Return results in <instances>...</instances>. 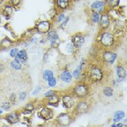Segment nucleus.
I'll return each instance as SVG.
<instances>
[{
  "mask_svg": "<svg viewBox=\"0 0 127 127\" xmlns=\"http://www.w3.org/2000/svg\"><path fill=\"white\" fill-rule=\"evenodd\" d=\"M101 43L103 46H111L114 43V36L110 33H103L101 38Z\"/></svg>",
  "mask_w": 127,
  "mask_h": 127,
  "instance_id": "nucleus-1",
  "label": "nucleus"
},
{
  "mask_svg": "<svg viewBox=\"0 0 127 127\" xmlns=\"http://www.w3.org/2000/svg\"><path fill=\"white\" fill-rule=\"evenodd\" d=\"M102 78V72L100 68L97 67H94L91 70V79L93 81L96 82L101 80Z\"/></svg>",
  "mask_w": 127,
  "mask_h": 127,
  "instance_id": "nucleus-2",
  "label": "nucleus"
},
{
  "mask_svg": "<svg viewBox=\"0 0 127 127\" xmlns=\"http://www.w3.org/2000/svg\"><path fill=\"white\" fill-rule=\"evenodd\" d=\"M74 93L76 95L77 97L79 98H83L85 97L86 95L88 93V91H87V87L84 85H78L75 87L74 89Z\"/></svg>",
  "mask_w": 127,
  "mask_h": 127,
  "instance_id": "nucleus-3",
  "label": "nucleus"
},
{
  "mask_svg": "<svg viewBox=\"0 0 127 127\" xmlns=\"http://www.w3.org/2000/svg\"><path fill=\"white\" fill-rule=\"evenodd\" d=\"M57 121L61 126H68L71 122V117L67 114H61L57 118Z\"/></svg>",
  "mask_w": 127,
  "mask_h": 127,
  "instance_id": "nucleus-4",
  "label": "nucleus"
},
{
  "mask_svg": "<svg viewBox=\"0 0 127 127\" xmlns=\"http://www.w3.org/2000/svg\"><path fill=\"white\" fill-rule=\"evenodd\" d=\"M39 114H40V117L43 119H45V120H49V119H51L53 116V111L49 108H48V107H43Z\"/></svg>",
  "mask_w": 127,
  "mask_h": 127,
  "instance_id": "nucleus-5",
  "label": "nucleus"
},
{
  "mask_svg": "<svg viewBox=\"0 0 127 127\" xmlns=\"http://www.w3.org/2000/svg\"><path fill=\"white\" fill-rule=\"evenodd\" d=\"M37 29L40 33H47V32H49L50 30V23L47 21L41 22L37 26Z\"/></svg>",
  "mask_w": 127,
  "mask_h": 127,
  "instance_id": "nucleus-6",
  "label": "nucleus"
},
{
  "mask_svg": "<svg viewBox=\"0 0 127 127\" xmlns=\"http://www.w3.org/2000/svg\"><path fill=\"white\" fill-rule=\"evenodd\" d=\"M62 101H63V105L67 109L71 108L74 105V100L72 97L70 96V95H65V96H64Z\"/></svg>",
  "mask_w": 127,
  "mask_h": 127,
  "instance_id": "nucleus-7",
  "label": "nucleus"
},
{
  "mask_svg": "<svg viewBox=\"0 0 127 127\" xmlns=\"http://www.w3.org/2000/svg\"><path fill=\"white\" fill-rule=\"evenodd\" d=\"M116 57H117L116 54L110 53V52H106V53H104V54H103V58H104V60L107 63H110V64H113L115 61Z\"/></svg>",
  "mask_w": 127,
  "mask_h": 127,
  "instance_id": "nucleus-8",
  "label": "nucleus"
},
{
  "mask_svg": "<svg viewBox=\"0 0 127 127\" xmlns=\"http://www.w3.org/2000/svg\"><path fill=\"white\" fill-rule=\"evenodd\" d=\"M103 7H104V3L102 2H95L92 5H91V8L95 10L97 13H102L103 10Z\"/></svg>",
  "mask_w": 127,
  "mask_h": 127,
  "instance_id": "nucleus-9",
  "label": "nucleus"
},
{
  "mask_svg": "<svg viewBox=\"0 0 127 127\" xmlns=\"http://www.w3.org/2000/svg\"><path fill=\"white\" fill-rule=\"evenodd\" d=\"M48 39L52 45H55V43L58 40V34L56 33V31H50L48 34Z\"/></svg>",
  "mask_w": 127,
  "mask_h": 127,
  "instance_id": "nucleus-10",
  "label": "nucleus"
},
{
  "mask_svg": "<svg viewBox=\"0 0 127 127\" xmlns=\"http://www.w3.org/2000/svg\"><path fill=\"white\" fill-rule=\"evenodd\" d=\"M100 25L103 28V29H106L110 25V18L108 15H102L100 19Z\"/></svg>",
  "mask_w": 127,
  "mask_h": 127,
  "instance_id": "nucleus-11",
  "label": "nucleus"
},
{
  "mask_svg": "<svg viewBox=\"0 0 127 127\" xmlns=\"http://www.w3.org/2000/svg\"><path fill=\"white\" fill-rule=\"evenodd\" d=\"M83 42H84V38L81 37V36H75L73 38V44L76 48L80 47L83 44Z\"/></svg>",
  "mask_w": 127,
  "mask_h": 127,
  "instance_id": "nucleus-12",
  "label": "nucleus"
},
{
  "mask_svg": "<svg viewBox=\"0 0 127 127\" xmlns=\"http://www.w3.org/2000/svg\"><path fill=\"white\" fill-rule=\"evenodd\" d=\"M117 75H118V76L120 78V79L122 80V79H125L126 76V71L125 70V68L123 67L122 66H118L117 67Z\"/></svg>",
  "mask_w": 127,
  "mask_h": 127,
  "instance_id": "nucleus-13",
  "label": "nucleus"
},
{
  "mask_svg": "<svg viewBox=\"0 0 127 127\" xmlns=\"http://www.w3.org/2000/svg\"><path fill=\"white\" fill-rule=\"evenodd\" d=\"M6 118H7V121L10 123H12V124H14V123L18 122L19 121V117L16 113H13V114H9Z\"/></svg>",
  "mask_w": 127,
  "mask_h": 127,
  "instance_id": "nucleus-14",
  "label": "nucleus"
},
{
  "mask_svg": "<svg viewBox=\"0 0 127 127\" xmlns=\"http://www.w3.org/2000/svg\"><path fill=\"white\" fill-rule=\"evenodd\" d=\"M87 110V104L84 102H81L80 103H79L77 106L76 110L79 114H83Z\"/></svg>",
  "mask_w": 127,
  "mask_h": 127,
  "instance_id": "nucleus-15",
  "label": "nucleus"
},
{
  "mask_svg": "<svg viewBox=\"0 0 127 127\" xmlns=\"http://www.w3.org/2000/svg\"><path fill=\"white\" fill-rule=\"evenodd\" d=\"M71 75L70 74V72L68 71H64V72H63L62 75H61V80L64 81V82H66V83H69L71 80Z\"/></svg>",
  "mask_w": 127,
  "mask_h": 127,
  "instance_id": "nucleus-16",
  "label": "nucleus"
},
{
  "mask_svg": "<svg viewBox=\"0 0 127 127\" xmlns=\"http://www.w3.org/2000/svg\"><path fill=\"white\" fill-rule=\"evenodd\" d=\"M17 57L19 58L20 60V62L22 63H25L27 60V54H26V52L24 51V50H21L20 52H18V54H17Z\"/></svg>",
  "mask_w": 127,
  "mask_h": 127,
  "instance_id": "nucleus-17",
  "label": "nucleus"
},
{
  "mask_svg": "<svg viewBox=\"0 0 127 127\" xmlns=\"http://www.w3.org/2000/svg\"><path fill=\"white\" fill-rule=\"evenodd\" d=\"M59 102V98L57 95H52L49 98V104L52 106H57Z\"/></svg>",
  "mask_w": 127,
  "mask_h": 127,
  "instance_id": "nucleus-18",
  "label": "nucleus"
},
{
  "mask_svg": "<svg viewBox=\"0 0 127 127\" xmlns=\"http://www.w3.org/2000/svg\"><path fill=\"white\" fill-rule=\"evenodd\" d=\"M12 12H13V9H12V7L10 6H7L5 7V9L3 10V14L5 15V17L6 19H9L10 17L12 14Z\"/></svg>",
  "mask_w": 127,
  "mask_h": 127,
  "instance_id": "nucleus-19",
  "label": "nucleus"
},
{
  "mask_svg": "<svg viewBox=\"0 0 127 127\" xmlns=\"http://www.w3.org/2000/svg\"><path fill=\"white\" fill-rule=\"evenodd\" d=\"M125 116V113L123 112V111H118L117 113H115L114 114V122H119L124 118Z\"/></svg>",
  "mask_w": 127,
  "mask_h": 127,
  "instance_id": "nucleus-20",
  "label": "nucleus"
},
{
  "mask_svg": "<svg viewBox=\"0 0 127 127\" xmlns=\"http://www.w3.org/2000/svg\"><path fill=\"white\" fill-rule=\"evenodd\" d=\"M53 77V72L51 70H45L43 73V78L45 80H49V79Z\"/></svg>",
  "mask_w": 127,
  "mask_h": 127,
  "instance_id": "nucleus-21",
  "label": "nucleus"
},
{
  "mask_svg": "<svg viewBox=\"0 0 127 127\" xmlns=\"http://www.w3.org/2000/svg\"><path fill=\"white\" fill-rule=\"evenodd\" d=\"M57 3L60 8L65 9L68 6V0H57Z\"/></svg>",
  "mask_w": 127,
  "mask_h": 127,
  "instance_id": "nucleus-22",
  "label": "nucleus"
},
{
  "mask_svg": "<svg viewBox=\"0 0 127 127\" xmlns=\"http://www.w3.org/2000/svg\"><path fill=\"white\" fill-rule=\"evenodd\" d=\"M103 94H104L106 96H108V97L112 96L113 89L111 88V87H106L104 88V90H103Z\"/></svg>",
  "mask_w": 127,
  "mask_h": 127,
  "instance_id": "nucleus-23",
  "label": "nucleus"
},
{
  "mask_svg": "<svg viewBox=\"0 0 127 127\" xmlns=\"http://www.w3.org/2000/svg\"><path fill=\"white\" fill-rule=\"evenodd\" d=\"M106 2H107V4L109 5V6L111 8L117 6L119 4V0H107Z\"/></svg>",
  "mask_w": 127,
  "mask_h": 127,
  "instance_id": "nucleus-24",
  "label": "nucleus"
},
{
  "mask_svg": "<svg viewBox=\"0 0 127 127\" xmlns=\"http://www.w3.org/2000/svg\"><path fill=\"white\" fill-rule=\"evenodd\" d=\"M11 66L14 67V68H15L16 70H19V69H21V62H18L17 61H12L11 62Z\"/></svg>",
  "mask_w": 127,
  "mask_h": 127,
  "instance_id": "nucleus-25",
  "label": "nucleus"
},
{
  "mask_svg": "<svg viewBox=\"0 0 127 127\" xmlns=\"http://www.w3.org/2000/svg\"><path fill=\"white\" fill-rule=\"evenodd\" d=\"M82 65H83V63H81L80 65L78 66L77 68L74 71V72H73V76L74 77H75V78H78L79 77V74H80V71H81Z\"/></svg>",
  "mask_w": 127,
  "mask_h": 127,
  "instance_id": "nucleus-26",
  "label": "nucleus"
},
{
  "mask_svg": "<svg viewBox=\"0 0 127 127\" xmlns=\"http://www.w3.org/2000/svg\"><path fill=\"white\" fill-rule=\"evenodd\" d=\"M92 21L94 22H98L99 21V15L97 12H94L92 14Z\"/></svg>",
  "mask_w": 127,
  "mask_h": 127,
  "instance_id": "nucleus-27",
  "label": "nucleus"
},
{
  "mask_svg": "<svg viewBox=\"0 0 127 127\" xmlns=\"http://www.w3.org/2000/svg\"><path fill=\"white\" fill-rule=\"evenodd\" d=\"M48 81H49V87H53V86H55L56 85V83H57V81H56V79L54 77H52Z\"/></svg>",
  "mask_w": 127,
  "mask_h": 127,
  "instance_id": "nucleus-28",
  "label": "nucleus"
},
{
  "mask_svg": "<svg viewBox=\"0 0 127 127\" xmlns=\"http://www.w3.org/2000/svg\"><path fill=\"white\" fill-rule=\"evenodd\" d=\"M25 109L28 111H32V110H34V106L33 104H31V103H29V104H27L26 106H25Z\"/></svg>",
  "mask_w": 127,
  "mask_h": 127,
  "instance_id": "nucleus-29",
  "label": "nucleus"
},
{
  "mask_svg": "<svg viewBox=\"0 0 127 127\" xmlns=\"http://www.w3.org/2000/svg\"><path fill=\"white\" fill-rule=\"evenodd\" d=\"M2 41H3V42H2V46H6V47H8V46H10V44H11L10 41H9V40L6 39V38L4 39Z\"/></svg>",
  "mask_w": 127,
  "mask_h": 127,
  "instance_id": "nucleus-30",
  "label": "nucleus"
},
{
  "mask_svg": "<svg viewBox=\"0 0 127 127\" xmlns=\"http://www.w3.org/2000/svg\"><path fill=\"white\" fill-rule=\"evenodd\" d=\"M18 53V49H13L10 51V56H11V57H14L17 56Z\"/></svg>",
  "mask_w": 127,
  "mask_h": 127,
  "instance_id": "nucleus-31",
  "label": "nucleus"
},
{
  "mask_svg": "<svg viewBox=\"0 0 127 127\" xmlns=\"http://www.w3.org/2000/svg\"><path fill=\"white\" fill-rule=\"evenodd\" d=\"M10 103L9 102H3L2 105V108H3L4 110H9L10 109Z\"/></svg>",
  "mask_w": 127,
  "mask_h": 127,
  "instance_id": "nucleus-32",
  "label": "nucleus"
},
{
  "mask_svg": "<svg viewBox=\"0 0 127 127\" xmlns=\"http://www.w3.org/2000/svg\"><path fill=\"white\" fill-rule=\"evenodd\" d=\"M26 92H22L21 94H20V95H19L20 100H24V99L26 98Z\"/></svg>",
  "mask_w": 127,
  "mask_h": 127,
  "instance_id": "nucleus-33",
  "label": "nucleus"
},
{
  "mask_svg": "<svg viewBox=\"0 0 127 127\" xmlns=\"http://www.w3.org/2000/svg\"><path fill=\"white\" fill-rule=\"evenodd\" d=\"M12 4L14 6H17L18 5H19L20 2H21V0H12Z\"/></svg>",
  "mask_w": 127,
  "mask_h": 127,
  "instance_id": "nucleus-34",
  "label": "nucleus"
},
{
  "mask_svg": "<svg viewBox=\"0 0 127 127\" xmlns=\"http://www.w3.org/2000/svg\"><path fill=\"white\" fill-rule=\"evenodd\" d=\"M52 95H53V91H48V92L45 93V97H50Z\"/></svg>",
  "mask_w": 127,
  "mask_h": 127,
  "instance_id": "nucleus-35",
  "label": "nucleus"
},
{
  "mask_svg": "<svg viewBox=\"0 0 127 127\" xmlns=\"http://www.w3.org/2000/svg\"><path fill=\"white\" fill-rule=\"evenodd\" d=\"M64 14H61L58 18V22H61L62 20H64Z\"/></svg>",
  "mask_w": 127,
  "mask_h": 127,
  "instance_id": "nucleus-36",
  "label": "nucleus"
},
{
  "mask_svg": "<svg viewBox=\"0 0 127 127\" xmlns=\"http://www.w3.org/2000/svg\"><path fill=\"white\" fill-rule=\"evenodd\" d=\"M15 94H12L10 96V101L11 102H15Z\"/></svg>",
  "mask_w": 127,
  "mask_h": 127,
  "instance_id": "nucleus-37",
  "label": "nucleus"
},
{
  "mask_svg": "<svg viewBox=\"0 0 127 127\" xmlns=\"http://www.w3.org/2000/svg\"><path fill=\"white\" fill-rule=\"evenodd\" d=\"M40 90H41V87H38L37 88V90H36L35 91H33V95H37L40 91Z\"/></svg>",
  "mask_w": 127,
  "mask_h": 127,
  "instance_id": "nucleus-38",
  "label": "nucleus"
},
{
  "mask_svg": "<svg viewBox=\"0 0 127 127\" xmlns=\"http://www.w3.org/2000/svg\"><path fill=\"white\" fill-rule=\"evenodd\" d=\"M3 69H4V67H3V65L2 64H0V73H1L2 71H3Z\"/></svg>",
  "mask_w": 127,
  "mask_h": 127,
  "instance_id": "nucleus-39",
  "label": "nucleus"
},
{
  "mask_svg": "<svg viewBox=\"0 0 127 127\" xmlns=\"http://www.w3.org/2000/svg\"><path fill=\"white\" fill-rule=\"evenodd\" d=\"M67 20H68V18H66V19H65V21H64V23L62 24V26H63L66 25V23H67Z\"/></svg>",
  "mask_w": 127,
  "mask_h": 127,
  "instance_id": "nucleus-40",
  "label": "nucleus"
},
{
  "mask_svg": "<svg viewBox=\"0 0 127 127\" xmlns=\"http://www.w3.org/2000/svg\"><path fill=\"white\" fill-rule=\"evenodd\" d=\"M2 114V111H1V110H0V114Z\"/></svg>",
  "mask_w": 127,
  "mask_h": 127,
  "instance_id": "nucleus-41",
  "label": "nucleus"
},
{
  "mask_svg": "<svg viewBox=\"0 0 127 127\" xmlns=\"http://www.w3.org/2000/svg\"><path fill=\"white\" fill-rule=\"evenodd\" d=\"M0 22H1V18H0Z\"/></svg>",
  "mask_w": 127,
  "mask_h": 127,
  "instance_id": "nucleus-42",
  "label": "nucleus"
}]
</instances>
